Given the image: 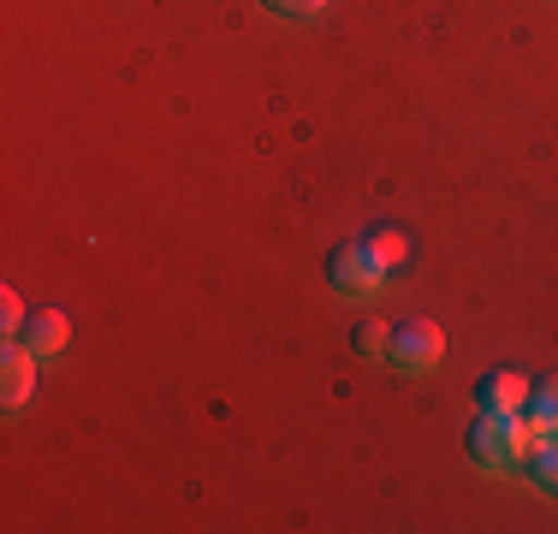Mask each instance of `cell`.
<instances>
[{
  "instance_id": "cell-1",
  "label": "cell",
  "mask_w": 558,
  "mask_h": 534,
  "mask_svg": "<svg viewBox=\"0 0 558 534\" xmlns=\"http://www.w3.org/2000/svg\"><path fill=\"white\" fill-rule=\"evenodd\" d=\"M529 451H535V427L523 416H487L470 427V458L482 463V470H523Z\"/></svg>"
},
{
  "instance_id": "cell-2",
  "label": "cell",
  "mask_w": 558,
  "mask_h": 534,
  "mask_svg": "<svg viewBox=\"0 0 558 534\" xmlns=\"http://www.w3.org/2000/svg\"><path fill=\"white\" fill-rule=\"evenodd\" d=\"M327 274H333V291H339V298H375V291L387 286V267L375 262L368 238H356V244H339L333 262H327Z\"/></svg>"
},
{
  "instance_id": "cell-3",
  "label": "cell",
  "mask_w": 558,
  "mask_h": 534,
  "mask_svg": "<svg viewBox=\"0 0 558 534\" xmlns=\"http://www.w3.org/2000/svg\"><path fill=\"white\" fill-rule=\"evenodd\" d=\"M440 356H446V332L434 327V320H404V327H392V363L404 374L434 368Z\"/></svg>"
},
{
  "instance_id": "cell-4",
  "label": "cell",
  "mask_w": 558,
  "mask_h": 534,
  "mask_svg": "<svg viewBox=\"0 0 558 534\" xmlns=\"http://www.w3.org/2000/svg\"><path fill=\"white\" fill-rule=\"evenodd\" d=\"M529 398H535L529 374L499 368V374H487V380H482V398H475V404H482L487 416H523V410H529Z\"/></svg>"
},
{
  "instance_id": "cell-5",
  "label": "cell",
  "mask_w": 558,
  "mask_h": 534,
  "mask_svg": "<svg viewBox=\"0 0 558 534\" xmlns=\"http://www.w3.org/2000/svg\"><path fill=\"white\" fill-rule=\"evenodd\" d=\"M36 392V344L12 339L7 344V410H24V398Z\"/></svg>"
},
{
  "instance_id": "cell-6",
  "label": "cell",
  "mask_w": 558,
  "mask_h": 534,
  "mask_svg": "<svg viewBox=\"0 0 558 534\" xmlns=\"http://www.w3.org/2000/svg\"><path fill=\"white\" fill-rule=\"evenodd\" d=\"M523 422L535 427V439H558V374L547 386H535V398H529Z\"/></svg>"
},
{
  "instance_id": "cell-7",
  "label": "cell",
  "mask_w": 558,
  "mask_h": 534,
  "mask_svg": "<svg viewBox=\"0 0 558 534\" xmlns=\"http://www.w3.org/2000/svg\"><path fill=\"white\" fill-rule=\"evenodd\" d=\"M65 339H72V320H65L60 310H43V315L31 320V344H36V356L65 351Z\"/></svg>"
},
{
  "instance_id": "cell-8",
  "label": "cell",
  "mask_w": 558,
  "mask_h": 534,
  "mask_svg": "<svg viewBox=\"0 0 558 534\" xmlns=\"http://www.w3.org/2000/svg\"><path fill=\"white\" fill-rule=\"evenodd\" d=\"M368 250H375V262L387 267V274L410 262V238L398 232V226H380V232H368Z\"/></svg>"
},
{
  "instance_id": "cell-9",
  "label": "cell",
  "mask_w": 558,
  "mask_h": 534,
  "mask_svg": "<svg viewBox=\"0 0 558 534\" xmlns=\"http://www.w3.org/2000/svg\"><path fill=\"white\" fill-rule=\"evenodd\" d=\"M523 470L535 475L541 493H558V439H535V451H529Z\"/></svg>"
},
{
  "instance_id": "cell-10",
  "label": "cell",
  "mask_w": 558,
  "mask_h": 534,
  "mask_svg": "<svg viewBox=\"0 0 558 534\" xmlns=\"http://www.w3.org/2000/svg\"><path fill=\"white\" fill-rule=\"evenodd\" d=\"M356 351H363V356H392V327H380V320H368V327L356 332Z\"/></svg>"
},
{
  "instance_id": "cell-11",
  "label": "cell",
  "mask_w": 558,
  "mask_h": 534,
  "mask_svg": "<svg viewBox=\"0 0 558 534\" xmlns=\"http://www.w3.org/2000/svg\"><path fill=\"white\" fill-rule=\"evenodd\" d=\"M274 12H286V19H322L327 7H333V0H268Z\"/></svg>"
},
{
  "instance_id": "cell-12",
  "label": "cell",
  "mask_w": 558,
  "mask_h": 534,
  "mask_svg": "<svg viewBox=\"0 0 558 534\" xmlns=\"http://www.w3.org/2000/svg\"><path fill=\"white\" fill-rule=\"evenodd\" d=\"M0 320H7V332L24 327V298H19V291H7V298H0Z\"/></svg>"
}]
</instances>
